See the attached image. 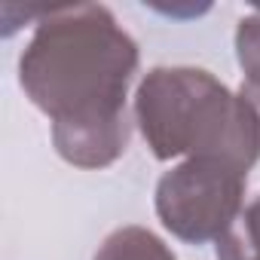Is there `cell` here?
<instances>
[{"label":"cell","instance_id":"obj_1","mask_svg":"<svg viewBox=\"0 0 260 260\" xmlns=\"http://www.w3.org/2000/svg\"><path fill=\"white\" fill-rule=\"evenodd\" d=\"M135 71L138 43L98 4L46 10L19 58L25 95L52 119V144L77 169H107L125 153Z\"/></svg>","mask_w":260,"mask_h":260},{"label":"cell","instance_id":"obj_2","mask_svg":"<svg viewBox=\"0 0 260 260\" xmlns=\"http://www.w3.org/2000/svg\"><path fill=\"white\" fill-rule=\"evenodd\" d=\"M135 119L162 162L205 156L251 172L260 159V107L202 68H153L135 95Z\"/></svg>","mask_w":260,"mask_h":260},{"label":"cell","instance_id":"obj_3","mask_svg":"<svg viewBox=\"0 0 260 260\" xmlns=\"http://www.w3.org/2000/svg\"><path fill=\"white\" fill-rule=\"evenodd\" d=\"M248 175L220 159H184L156 184L162 226L190 245L220 242L245 211Z\"/></svg>","mask_w":260,"mask_h":260},{"label":"cell","instance_id":"obj_4","mask_svg":"<svg viewBox=\"0 0 260 260\" xmlns=\"http://www.w3.org/2000/svg\"><path fill=\"white\" fill-rule=\"evenodd\" d=\"M95 260H178L172 248L144 226H119L98 248Z\"/></svg>","mask_w":260,"mask_h":260},{"label":"cell","instance_id":"obj_5","mask_svg":"<svg viewBox=\"0 0 260 260\" xmlns=\"http://www.w3.org/2000/svg\"><path fill=\"white\" fill-rule=\"evenodd\" d=\"M217 260H260V196L217 242Z\"/></svg>","mask_w":260,"mask_h":260},{"label":"cell","instance_id":"obj_6","mask_svg":"<svg viewBox=\"0 0 260 260\" xmlns=\"http://www.w3.org/2000/svg\"><path fill=\"white\" fill-rule=\"evenodd\" d=\"M236 58L245 74V95L254 101L260 98V10L254 7L251 16H245L236 28Z\"/></svg>","mask_w":260,"mask_h":260},{"label":"cell","instance_id":"obj_7","mask_svg":"<svg viewBox=\"0 0 260 260\" xmlns=\"http://www.w3.org/2000/svg\"><path fill=\"white\" fill-rule=\"evenodd\" d=\"M257 10H260V7H257Z\"/></svg>","mask_w":260,"mask_h":260}]
</instances>
